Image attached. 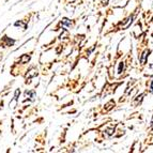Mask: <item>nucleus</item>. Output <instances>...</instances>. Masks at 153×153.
I'll use <instances>...</instances> for the list:
<instances>
[{"mask_svg": "<svg viewBox=\"0 0 153 153\" xmlns=\"http://www.w3.org/2000/svg\"><path fill=\"white\" fill-rule=\"evenodd\" d=\"M149 53H150V51H146L145 53H143V57H141V59H140V62H141V63H143V64L146 62V57H147V55H148Z\"/></svg>", "mask_w": 153, "mask_h": 153, "instance_id": "nucleus-1", "label": "nucleus"}, {"mask_svg": "<svg viewBox=\"0 0 153 153\" xmlns=\"http://www.w3.org/2000/svg\"><path fill=\"white\" fill-rule=\"evenodd\" d=\"M121 69H123V63H120V68H119V72L118 73H121Z\"/></svg>", "mask_w": 153, "mask_h": 153, "instance_id": "nucleus-2", "label": "nucleus"}]
</instances>
